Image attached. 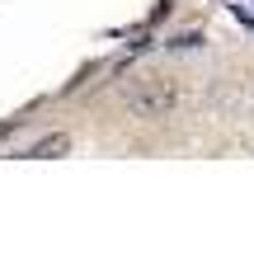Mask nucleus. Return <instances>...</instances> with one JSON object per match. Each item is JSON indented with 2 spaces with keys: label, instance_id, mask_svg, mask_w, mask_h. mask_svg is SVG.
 Masks as SVG:
<instances>
[{
  "label": "nucleus",
  "instance_id": "f257e3e1",
  "mask_svg": "<svg viewBox=\"0 0 254 254\" xmlns=\"http://www.w3.org/2000/svg\"><path fill=\"white\" fill-rule=\"evenodd\" d=\"M127 109L136 113V118H165V113L174 109V90L160 80V75H146V80H132L123 90Z\"/></svg>",
  "mask_w": 254,
  "mask_h": 254
},
{
  "label": "nucleus",
  "instance_id": "f03ea898",
  "mask_svg": "<svg viewBox=\"0 0 254 254\" xmlns=\"http://www.w3.org/2000/svg\"><path fill=\"white\" fill-rule=\"evenodd\" d=\"M66 151H71V136L66 132H47L24 151V160H57V155H66Z\"/></svg>",
  "mask_w": 254,
  "mask_h": 254
}]
</instances>
